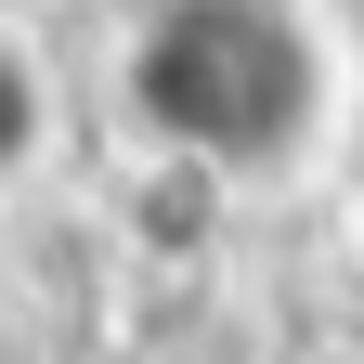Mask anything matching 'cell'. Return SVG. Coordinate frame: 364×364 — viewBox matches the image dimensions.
<instances>
[{
	"label": "cell",
	"instance_id": "1",
	"mask_svg": "<svg viewBox=\"0 0 364 364\" xmlns=\"http://www.w3.org/2000/svg\"><path fill=\"white\" fill-rule=\"evenodd\" d=\"M53 130H65L53 65H39V39H14V26H0V182H26L39 156H53Z\"/></svg>",
	"mask_w": 364,
	"mask_h": 364
}]
</instances>
